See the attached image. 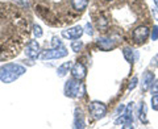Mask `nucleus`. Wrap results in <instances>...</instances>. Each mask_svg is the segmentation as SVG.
<instances>
[{"mask_svg":"<svg viewBox=\"0 0 158 129\" xmlns=\"http://www.w3.org/2000/svg\"><path fill=\"white\" fill-rule=\"evenodd\" d=\"M86 66L83 63H75L71 69V75L74 79H78V81H82V79L86 78Z\"/></svg>","mask_w":158,"mask_h":129,"instance_id":"9d476101","label":"nucleus"},{"mask_svg":"<svg viewBox=\"0 0 158 129\" xmlns=\"http://www.w3.org/2000/svg\"><path fill=\"white\" fill-rule=\"evenodd\" d=\"M75 128H85L86 125H85V121H83V115H82V112H79V111H77L75 112Z\"/></svg>","mask_w":158,"mask_h":129,"instance_id":"dca6fc26","label":"nucleus"},{"mask_svg":"<svg viewBox=\"0 0 158 129\" xmlns=\"http://www.w3.org/2000/svg\"><path fill=\"white\" fill-rule=\"evenodd\" d=\"M148 37H149V28L145 27V25H141L136 28L135 31H133V38H135L136 42H145Z\"/></svg>","mask_w":158,"mask_h":129,"instance_id":"6e6552de","label":"nucleus"},{"mask_svg":"<svg viewBox=\"0 0 158 129\" xmlns=\"http://www.w3.org/2000/svg\"><path fill=\"white\" fill-rule=\"evenodd\" d=\"M152 66L158 67V54H156V56L153 57V59H152Z\"/></svg>","mask_w":158,"mask_h":129,"instance_id":"bb28decb","label":"nucleus"},{"mask_svg":"<svg viewBox=\"0 0 158 129\" xmlns=\"http://www.w3.org/2000/svg\"><path fill=\"white\" fill-rule=\"evenodd\" d=\"M152 108L154 111H158V94L157 95H153L152 98Z\"/></svg>","mask_w":158,"mask_h":129,"instance_id":"4be33fe9","label":"nucleus"},{"mask_svg":"<svg viewBox=\"0 0 158 129\" xmlns=\"http://www.w3.org/2000/svg\"><path fill=\"white\" fill-rule=\"evenodd\" d=\"M29 41V23L20 9L0 2V61L16 57Z\"/></svg>","mask_w":158,"mask_h":129,"instance_id":"f257e3e1","label":"nucleus"},{"mask_svg":"<svg viewBox=\"0 0 158 129\" xmlns=\"http://www.w3.org/2000/svg\"><path fill=\"white\" fill-rule=\"evenodd\" d=\"M33 2L36 12L45 20L46 24L59 25V19L57 12H59L62 25L74 21V16L69 13V9L73 8L71 0H33Z\"/></svg>","mask_w":158,"mask_h":129,"instance_id":"f03ea898","label":"nucleus"},{"mask_svg":"<svg viewBox=\"0 0 158 129\" xmlns=\"http://www.w3.org/2000/svg\"><path fill=\"white\" fill-rule=\"evenodd\" d=\"M82 48H83V44H82L81 41H73V44H71V49H73L74 52H79Z\"/></svg>","mask_w":158,"mask_h":129,"instance_id":"6ab92c4d","label":"nucleus"},{"mask_svg":"<svg viewBox=\"0 0 158 129\" xmlns=\"http://www.w3.org/2000/svg\"><path fill=\"white\" fill-rule=\"evenodd\" d=\"M71 6L77 12H83L88 6V0H71Z\"/></svg>","mask_w":158,"mask_h":129,"instance_id":"ddd939ff","label":"nucleus"},{"mask_svg":"<svg viewBox=\"0 0 158 129\" xmlns=\"http://www.w3.org/2000/svg\"><path fill=\"white\" fill-rule=\"evenodd\" d=\"M154 81V74L150 71H146L142 75V84H141V90L142 91H148L152 87V83Z\"/></svg>","mask_w":158,"mask_h":129,"instance_id":"f8f14e48","label":"nucleus"},{"mask_svg":"<svg viewBox=\"0 0 158 129\" xmlns=\"http://www.w3.org/2000/svg\"><path fill=\"white\" fill-rule=\"evenodd\" d=\"M33 33H34V36H36L37 38L42 37V29H41V27H38V25H33Z\"/></svg>","mask_w":158,"mask_h":129,"instance_id":"412c9836","label":"nucleus"},{"mask_svg":"<svg viewBox=\"0 0 158 129\" xmlns=\"http://www.w3.org/2000/svg\"><path fill=\"white\" fill-rule=\"evenodd\" d=\"M137 82H138V79L135 77V78H132V81L129 82V86H128V90H133V88H135L136 86H137Z\"/></svg>","mask_w":158,"mask_h":129,"instance_id":"b1692460","label":"nucleus"},{"mask_svg":"<svg viewBox=\"0 0 158 129\" xmlns=\"http://www.w3.org/2000/svg\"><path fill=\"white\" fill-rule=\"evenodd\" d=\"M150 90H152L153 95H157V94H158V81H157V79H154V81H153Z\"/></svg>","mask_w":158,"mask_h":129,"instance_id":"5701e85b","label":"nucleus"},{"mask_svg":"<svg viewBox=\"0 0 158 129\" xmlns=\"http://www.w3.org/2000/svg\"><path fill=\"white\" fill-rule=\"evenodd\" d=\"M145 110H146V108H145V104L144 103H142V106H141V115H140V119H141V121L142 123H148V119H146V112H145Z\"/></svg>","mask_w":158,"mask_h":129,"instance_id":"aec40b11","label":"nucleus"},{"mask_svg":"<svg viewBox=\"0 0 158 129\" xmlns=\"http://www.w3.org/2000/svg\"><path fill=\"white\" fill-rule=\"evenodd\" d=\"M83 34V28L82 27H74L67 31H62V36L69 40H78Z\"/></svg>","mask_w":158,"mask_h":129,"instance_id":"9b49d317","label":"nucleus"},{"mask_svg":"<svg viewBox=\"0 0 158 129\" xmlns=\"http://www.w3.org/2000/svg\"><path fill=\"white\" fill-rule=\"evenodd\" d=\"M25 73V67L16 63H8L0 67V81L4 83H12Z\"/></svg>","mask_w":158,"mask_h":129,"instance_id":"7ed1b4c3","label":"nucleus"},{"mask_svg":"<svg viewBox=\"0 0 158 129\" xmlns=\"http://www.w3.org/2000/svg\"><path fill=\"white\" fill-rule=\"evenodd\" d=\"M65 94H66V96H70V98L83 96V94H85V86H83V83H79L78 79H75V81L74 79L67 81L65 86Z\"/></svg>","mask_w":158,"mask_h":129,"instance_id":"20e7f679","label":"nucleus"},{"mask_svg":"<svg viewBox=\"0 0 158 129\" xmlns=\"http://www.w3.org/2000/svg\"><path fill=\"white\" fill-rule=\"evenodd\" d=\"M108 2H111V0H108Z\"/></svg>","mask_w":158,"mask_h":129,"instance_id":"c85d7f7f","label":"nucleus"},{"mask_svg":"<svg viewBox=\"0 0 158 129\" xmlns=\"http://www.w3.org/2000/svg\"><path fill=\"white\" fill-rule=\"evenodd\" d=\"M67 56V50L66 48L61 45L58 48H53V49H49V50H45L42 53L41 58L45 61V59H58V58H62V57H66Z\"/></svg>","mask_w":158,"mask_h":129,"instance_id":"39448f33","label":"nucleus"},{"mask_svg":"<svg viewBox=\"0 0 158 129\" xmlns=\"http://www.w3.org/2000/svg\"><path fill=\"white\" fill-rule=\"evenodd\" d=\"M70 67H71V62H66V63L61 64V66L58 67V70H57L58 77H65L66 74L69 73V69H70Z\"/></svg>","mask_w":158,"mask_h":129,"instance_id":"2eb2a0df","label":"nucleus"},{"mask_svg":"<svg viewBox=\"0 0 158 129\" xmlns=\"http://www.w3.org/2000/svg\"><path fill=\"white\" fill-rule=\"evenodd\" d=\"M152 38L153 40H157L158 38V27L156 25L154 28H153V32H152Z\"/></svg>","mask_w":158,"mask_h":129,"instance_id":"a878e982","label":"nucleus"},{"mask_svg":"<svg viewBox=\"0 0 158 129\" xmlns=\"http://www.w3.org/2000/svg\"><path fill=\"white\" fill-rule=\"evenodd\" d=\"M98 46L100 49H103V50H111V49H113L116 45L112 42V40H110V38H100L98 41Z\"/></svg>","mask_w":158,"mask_h":129,"instance_id":"4468645a","label":"nucleus"},{"mask_svg":"<svg viewBox=\"0 0 158 129\" xmlns=\"http://www.w3.org/2000/svg\"><path fill=\"white\" fill-rule=\"evenodd\" d=\"M90 112L95 119H102L107 113V107L100 102H92L90 104Z\"/></svg>","mask_w":158,"mask_h":129,"instance_id":"0eeeda50","label":"nucleus"},{"mask_svg":"<svg viewBox=\"0 0 158 129\" xmlns=\"http://www.w3.org/2000/svg\"><path fill=\"white\" fill-rule=\"evenodd\" d=\"M25 54L28 58L31 59H37L40 56V45L37 41H29L28 45H27V50Z\"/></svg>","mask_w":158,"mask_h":129,"instance_id":"1a4fd4ad","label":"nucleus"},{"mask_svg":"<svg viewBox=\"0 0 158 129\" xmlns=\"http://www.w3.org/2000/svg\"><path fill=\"white\" fill-rule=\"evenodd\" d=\"M61 45H62L61 40H59L58 37H53V48H58V46H61Z\"/></svg>","mask_w":158,"mask_h":129,"instance_id":"393cba45","label":"nucleus"},{"mask_svg":"<svg viewBox=\"0 0 158 129\" xmlns=\"http://www.w3.org/2000/svg\"><path fill=\"white\" fill-rule=\"evenodd\" d=\"M96 25L99 29H106L108 27V20L104 16H99V19L96 20Z\"/></svg>","mask_w":158,"mask_h":129,"instance_id":"f3484780","label":"nucleus"},{"mask_svg":"<svg viewBox=\"0 0 158 129\" xmlns=\"http://www.w3.org/2000/svg\"><path fill=\"white\" fill-rule=\"evenodd\" d=\"M124 57H125L127 61L131 62V63H133V61H135V57H133V50H132V49H129V48L124 49Z\"/></svg>","mask_w":158,"mask_h":129,"instance_id":"a211bd4d","label":"nucleus"},{"mask_svg":"<svg viewBox=\"0 0 158 129\" xmlns=\"http://www.w3.org/2000/svg\"><path fill=\"white\" fill-rule=\"evenodd\" d=\"M132 108L133 106L132 104H129V106L127 107L125 110V113L121 117H118L116 120V125H124V128H132V121H133V117H132Z\"/></svg>","mask_w":158,"mask_h":129,"instance_id":"423d86ee","label":"nucleus"},{"mask_svg":"<svg viewBox=\"0 0 158 129\" xmlns=\"http://www.w3.org/2000/svg\"><path fill=\"white\" fill-rule=\"evenodd\" d=\"M86 33H87V34H90V36L92 34V28H91L90 24H87V25H86Z\"/></svg>","mask_w":158,"mask_h":129,"instance_id":"cd10ccee","label":"nucleus"}]
</instances>
